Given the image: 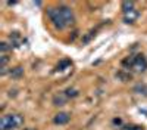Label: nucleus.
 Listing matches in <instances>:
<instances>
[{
  "label": "nucleus",
  "instance_id": "13",
  "mask_svg": "<svg viewBox=\"0 0 147 130\" xmlns=\"http://www.w3.org/2000/svg\"><path fill=\"white\" fill-rule=\"evenodd\" d=\"M122 130H144V127L138 124H129V126H125Z\"/></svg>",
  "mask_w": 147,
  "mask_h": 130
},
{
  "label": "nucleus",
  "instance_id": "16",
  "mask_svg": "<svg viewBox=\"0 0 147 130\" xmlns=\"http://www.w3.org/2000/svg\"><path fill=\"white\" fill-rule=\"evenodd\" d=\"M113 123H115V124H121L122 121H121V118H115V120H113Z\"/></svg>",
  "mask_w": 147,
  "mask_h": 130
},
{
  "label": "nucleus",
  "instance_id": "8",
  "mask_svg": "<svg viewBox=\"0 0 147 130\" xmlns=\"http://www.w3.org/2000/svg\"><path fill=\"white\" fill-rule=\"evenodd\" d=\"M9 39H10V47H18L21 44V42H22L19 33H12Z\"/></svg>",
  "mask_w": 147,
  "mask_h": 130
},
{
  "label": "nucleus",
  "instance_id": "12",
  "mask_svg": "<svg viewBox=\"0 0 147 130\" xmlns=\"http://www.w3.org/2000/svg\"><path fill=\"white\" fill-rule=\"evenodd\" d=\"M65 95L68 96V99H69V98H77V96H78V90L69 87V89H66V90H65Z\"/></svg>",
  "mask_w": 147,
  "mask_h": 130
},
{
  "label": "nucleus",
  "instance_id": "3",
  "mask_svg": "<svg viewBox=\"0 0 147 130\" xmlns=\"http://www.w3.org/2000/svg\"><path fill=\"white\" fill-rule=\"evenodd\" d=\"M134 71L137 73H143V71L147 69V59L144 55H137L134 56V61H132V67H131Z\"/></svg>",
  "mask_w": 147,
  "mask_h": 130
},
{
  "label": "nucleus",
  "instance_id": "4",
  "mask_svg": "<svg viewBox=\"0 0 147 130\" xmlns=\"http://www.w3.org/2000/svg\"><path fill=\"white\" fill-rule=\"evenodd\" d=\"M71 121V114L69 112H59L53 117V123L57 124V126H63V124H68Z\"/></svg>",
  "mask_w": 147,
  "mask_h": 130
},
{
  "label": "nucleus",
  "instance_id": "2",
  "mask_svg": "<svg viewBox=\"0 0 147 130\" xmlns=\"http://www.w3.org/2000/svg\"><path fill=\"white\" fill-rule=\"evenodd\" d=\"M22 123V118L18 114H9V115H3L0 120V129L2 130H13L16 129L19 124Z\"/></svg>",
  "mask_w": 147,
  "mask_h": 130
},
{
  "label": "nucleus",
  "instance_id": "14",
  "mask_svg": "<svg viewBox=\"0 0 147 130\" xmlns=\"http://www.w3.org/2000/svg\"><path fill=\"white\" fill-rule=\"evenodd\" d=\"M7 50H9V44H7L6 42H2V43H0V52L5 55Z\"/></svg>",
  "mask_w": 147,
  "mask_h": 130
},
{
  "label": "nucleus",
  "instance_id": "5",
  "mask_svg": "<svg viewBox=\"0 0 147 130\" xmlns=\"http://www.w3.org/2000/svg\"><path fill=\"white\" fill-rule=\"evenodd\" d=\"M138 18V10L137 9H132L129 12H125L124 14V22L125 24H134Z\"/></svg>",
  "mask_w": 147,
  "mask_h": 130
},
{
  "label": "nucleus",
  "instance_id": "1",
  "mask_svg": "<svg viewBox=\"0 0 147 130\" xmlns=\"http://www.w3.org/2000/svg\"><path fill=\"white\" fill-rule=\"evenodd\" d=\"M47 15L50 18L52 24L57 30H65L74 24V12L68 6H56L47 10Z\"/></svg>",
  "mask_w": 147,
  "mask_h": 130
},
{
  "label": "nucleus",
  "instance_id": "11",
  "mask_svg": "<svg viewBox=\"0 0 147 130\" xmlns=\"http://www.w3.org/2000/svg\"><path fill=\"white\" fill-rule=\"evenodd\" d=\"M132 9H136L134 7V2H122V10H124V14L132 10Z\"/></svg>",
  "mask_w": 147,
  "mask_h": 130
},
{
  "label": "nucleus",
  "instance_id": "17",
  "mask_svg": "<svg viewBox=\"0 0 147 130\" xmlns=\"http://www.w3.org/2000/svg\"><path fill=\"white\" fill-rule=\"evenodd\" d=\"M28 130H32V129H28Z\"/></svg>",
  "mask_w": 147,
  "mask_h": 130
},
{
  "label": "nucleus",
  "instance_id": "10",
  "mask_svg": "<svg viewBox=\"0 0 147 130\" xmlns=\"http://www.w3.org/2000/svg\"><path fill=\"white\" fill-rule=\"evenodd\" d=\"M72 65V62H71V59H63V61H60L59 62V65H57V71H62V69H65V68H68V67H71Z\"/></svg>",
  "mask_w": 147,
  "mask_h": 130
},
{
  "label": "nucleus",
  "instance_id": "15",
  "mask_svg": "<svg viewBox=\"0 0 147 130\" xmlns=\"http://www.w3.org/2000/svg\"><path fill=\"white\" fill-rule=\"evenodd\" d=\"M94 35H96V30H94V31H90V33H88V35H85V37L82 39V42H84V43H88V42L94 37Z\"/></svg>",
  "mask_w": 147,
  "mask_h": 130
},
{
  "label": "nucleus",
  "instance_id": "6",
  "mask_svg": "<svg viewBox=\"0 0 147 130\" xmlns=\"http://www.w3.org/2000/svg\"><path fill=\"white\" fill-rule=\"evenodd\" d=\"M66 101H68V96L65 95V92L56 93L55 96H53V103H55V105H57V106L65 105V103H66Z\"/></svg>",
  "mask_w": 147,
  "mask_h": 130
},
{
  "label": "nucleus",
  "instance_id": "9",
  "mask_svg": "<svg viewBox=\"0 0 147 130\" xmlns=\"http://www.w3.org/2000/svg\"><path fill=\"white\" fill-rule=\"evenodd\" d=\"M9 74H10L12 78H19V77L24 76V68H22V67H15L13 69H10Z\"/></svg>",
  "mask_w": 147,
  "mask_h": 130
},
{
  "label": "nucleus",
  "instance_id": "7",
  "mask_svg": "<svg viewBox=\"0 0 147 130\" xmlns=\"http://www.w3.org/2000/svg\"><path fill=\"white\" fill-rule=\"evenodd\" d=\"M132 90H134V93H137V95L147 96V84H146V83H137Z\"/></svg>",
  "mask_w": 147,
  "mask_h": 130
}]
</instances>
